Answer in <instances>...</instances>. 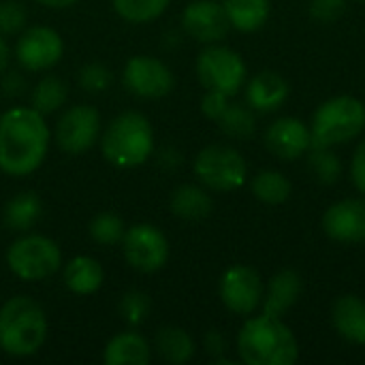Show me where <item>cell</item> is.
Returning a JSON list of instances; mask_svg holds the SVG:
<instances>
[{"label":"cell","instance_id":"cell-12","mask_svg":"<svg viewBox=\"0 0 365 365\" xmlns=\"http://www.w3.org/2000/svg\"><path fill=\"white\" fill-rule=\"evenodd\" d=\"M103 133L101 113L92 105H75L56 122V145L66 154H83L98 143Z\"/></svg>","mask_w":365,"mask_h":365},{"label":"cell","instance_id":"cell-33","mask_svg":"<svg viewBox=\"0 0 365 365\" xmlns=\"http://www.w3.org/2000/svg\"><path fill=\"white\" fill-rule=\"evenodd\" d=\"M77 81H79V88L88 94H98V92H105L111 81H113V75L111 71L105 66V64H98V62H90V64H83L79 68V75H77Z\"/></svg>","mask_w":365,"mask_h":365},{"label":"cell","instance_id":"cell-11","mask_svg":"<svg viewBox=\"0 0 365 365\" xmlns=\"http://www.w3.org/2000/svg\"><path fill=\"white\" fill-rule=\"evenodd\" d=\"M124 88L145 101H158L171 94L175 88V75L173 71L154 56H133L122 71Z\"/></svg>","mask_w":365,"mask_h":365},{"label":"cell","instance_id":"cell-37","mask_svg":"<svg viewBox=\"0 0 365 365\" xmlns=\"http://www.w3.org/2000/svg\"><path fill=\"white\" fill-rule=\"evenodd\" d=\"M229 103H231V96H227V94H222V92L205 90V94H203V98H201V113H203L207 120L216 122V120L225 113V109L229 107Z\"/></svg>","mask_w":365,"mask_h":365},{"label":"cell","instance_id":"cell-3","mask_svg":"<svg viewBox=\"0 0 365 365\" xmlns=\"http://www.w3.org/2000/svg\"><path fill=\"white\" fill-rule=\"evenodd\" d=\"M49 323L43 306L28 295H15L0 306V351L9 357H32L47 340Z\"/></svg>","mask_w":365,"mask_h":365},{"label":"cell","instance_id":"cell-27","mask_svg":"<svg viewBox=\"0 0 365 365\" xmlns=\"http://www.w3.org/2000/svg\"><path fill=\"white\" fill-rule=\"evenodd\" d=\"M66 101H68V86L58 75L41 77L30 92V107H34L43 115L56 113L66 105Z\"/></svg>","mask_w":365,"mask_h":365},{"label":"cell","instance_id":"cell-34","mask_svg":"<svg viewBox=\"0 0 365 365\" xmlns=\"http://www.w3.org/2000/svg\"><path fill=\"white\" fill-rule=\"evenodd\" d=\"M28 24V11L19 0H2L0 2V34L13 36L19 34Z\"/></svg>","mask_w":365,"mask_h":365},{"label":"cell","instance_id":"cell-41","mask_svg":"<svg viewBox=\"0 0 365 365\" xmlns=\"http://www.w3.org/2000/svg\"><path fill=\"white\" fill-rule=\"evenodd\" d=\"M34 2H38L41 6H47V9H68L79 0H34Z\"/></svg>","mask_w":365,"mask_h":365},{"label":"cell","instance_id":"cell-29","mask_svg":"<svg viewBox=\"0 0 365 365\" xmlns=\"http://www.w3.org/2000/svg\"><path fill=\"white\" fill-rule=\"evenodd\" d=\"M216 124L229 139H250L257 133V113L246 103H229Z\"/></svg>","mask_w":365,"mask_h":365},{"label":"cell","instance_id":"cell-2","mask_svg":"<svg viewBox=\"0 0 365 365\" xmlns=\"http://www.w3.org/2000/svg\"><path fill=\"white\" fill-rule=\"evenodd\" d=\"M235 351L246 365H293L299 359V340L282 317L261 312L246 317Z\"/></svg>","mask_w":365,"mask_h":365},{"label":"cell","instance_id":"cell-20","mask_svg":"<svg viewBox=\"0 0 365 365\" xmlns=\"http://www.w3.org/2000/svg\"><path fill=\"white\" fill-rule=\"evenodd\" d=\"M169 210L175 218L186 222H199L212 216L214 199L201 184H180L169 195Z\"/></svg>","mask_w":365,"mask_h":365},{"label":"cell","instance_id":"cell-31","mask_svg":"<svg viewBox=\"0 0 365 365\" xmlns=\"http://www.w3.org/2000/svg\"><path fill=\"white\" fill-rule=\"evenodd\" d=\"M88 233L101 246H115V244L122 242V237L126 233V227H124V220L118 214H113V212H101V214H96L90 220Z\"/></svg>","mask_w":365,"mask_h":365},{"label":"cell","instance_id":"cell-38","mask_svg":"<svg viewBox=\"0 0 365 365\" xmlns=\"http://www.w3.org/2000/svg\"><path fill=\"white\" fill-rule=\"evenodd\" d=\"M351 180L355 184V188L365 195V133L364 137L359 139L355 152H353V158H351Z\"/></svg>","mask_w":365,"mask_h":365},{"label":"cell","instance_id":"cell-15","mask_svg":"<svg viewBox=\"0 0 365 365\" xmlns=\"http://www.w3.org/2000/svg\"><path fill=\"white\" fill-rule=\"evenodd\" d=\"M182 28L197 43L212 45L227 38L231 32L229 17L218 0H192L182 11Z\"/></svg>","mask_w":365,"mask_h":365},{"label":"cell","instance_id":"cell-13","mask_svg":"<svg viewBox=\"0 0 365 365\" xmlns=\"http://www.w3.org/2000/svg\"><path fill=\"white\" fill-rule=\"evenodd\" d=\"M64 56L62 36L49 26H30L19 32L15 43V58L21 68L41 73L56 66Z\"/></svg>","mask_w":365,"mask_h":365},{"label":"cell","instance_id":"cell-22","mask_svg":"<svg viewBox=\"0 0 365 365\" xmlns=\"http://www.w3.org/2000/svg\"><path fill=\"white\" fill-rule=\"evenodd\" d=\"M62 280H64V287L71 293H75V295H92L103 287L105 269L94 257L79 255V257H73L64 265Z\"/></svg>","mask_w":365,"mask_h":365},{"label":"cell","instance_id":"cell-40","mask_svg":"<svg viewBox=\"0 0 365 365\" xmlns=\"http://www.w3.org/2000/svg\"><path fill=\"white\" fill-rule=\"evenodd\" d=\"M158 163H160V167H165V169H178L180 165H182V154L171 145V148H165V150H160V154H158Z\"/></svg>","mask_w":365,"mask_h":365},{"label":"cell","instance_id":"cell-32","mask_svg":"<svg viewBox=\"0 0 365 365\" xmlns=\"http://www.w3.org/2000/svg\"><path fill=\"white\" fill-rule=\"evenodd\" d=\"M150 310H152V299L143 291H128L118 302V314L130 327L141 325L150 317Z\"/></svg>","mask_w":365,"mask_h":365},{"label":"cell","instance_id":"cell-9","mask_svg":"<svg viewBox=\"0 0 365 365\" xmlns=\"http://www.w3.org/2000/svg\"><path fill=\"white\" fill-rule=\"evenodd\" d=\"M120 244L126 263L141 274L160 272L169 261V240L156 225H133L130 229H126Z\"/></svg>","mask_w":365,"mask_h":365},{"label":"cell","instance_id":"cell-8","mask_svg":"<svg viewBox=\"0 0 365 365\" xmlns=\"http://www.w3.org/2000/svg\"><path fill=\"white\" fill-rule=\"evenodd\" d=\"M195 71L205 90L222 92L227 96H235L248 79V66L244 58L235 49L220 43H212L201 49Z\"/></svg>","mask_w":365,"mask_h":365},{"label":"cell","instance_id":"cell-25","mask_svg":"<svg viewBox=\"0 0 365 365\" xmlns=\"http://www.w3.org/2000/svg\"><path fill=\"white\" fill-rule=\"evenodd\" d=\"M154 351L167 364L184 365L195 357L197 344H195L192 336L186 329L175 327V325H167V327H160L156 331Z\"/></svg>","mask_w":365,"mask_h":365},{"label":"cell","instance_id":"cell-23","mask_svg":"<svg viewBox=\"0 0 365 365\" xmlns=\"http://www.w3.org/2000/svg\"><path fill=\"white\" fill-rule=\"evenodd\" d=\"M43 216V203L41 197L32 190H24L13 195L2 212L4 227L15 233H28Z\"/></svg>","mask_w":365,"mask_h":365},{"label":"cell","instance_id":"cell-36","mask_svg":"<svg viewBox=\"0 0 365 365\" xmlns=\"http://www.w3.org/2000/svg\"><path fill=\"white\" fill-rule=\"evenodd\" d=\"M203 349H205L207 357L212 359V364L233 365V361L227 357V351H229L227 336L220 329H207L203 334Z\"/></svg>","mask_w":365,"mask_h":365},{"label":"cell","instance_id":"cell-18","mask_svg":"<svg viewBox=\"0 0 365 365\" xmlns=\"http://www.w3.org/2000/svg\"><path fill=\"white\" fill-rule=\"evenodd\" d=\"M302 293H304L302 274L295 269H280L265 284L261 312L274 314V317H284L299 302Z\"/></svg>","mask_w":365,"mask_h":365},{"label":"cell","instance_id":"cell-14","mask_svg":"<svg viewBox=\"0 0 365 365\" xmlns=\"http://www.w3.org/2000/svg\"><path fill=\"white\" fill-rule=\"evenodd\" d=\"M323 233L338 244L365 242V195L331 203L321 218Z\"/></svg>","mask_w":365,"mask_h":365},{"label":"cell","instance_id":"cell-4","mask_svg":"<svg viewBox=\"0 0 365 365\" xmlns=\"http://www.w3.org/2000/svg\"><path fill=\"white\" fill-rule=\"evenodd\" d=\"M101 152L105 160L118 169H135L154 154L152 122L139 111L115 115L101 135Z\"/></svg>","mask_w":365,"mask_h":365},{"label":"cell","instance_id":"cell-5","mask_svg":"<svg viewBox=\"0 0 365 365\" xmlns=\"http://www.w3.org/2000/svg\"><path fill=\"white\" fill-rule=\"evenodd\" d=\"M312 148H338L365 133V103L353 94L323 101L310 118Z\"/></svg>","mask_w":365,"mask_h":365},{"label":"cell","instance_id":"cell-28","mask_svg":"<svg viewBox=\"0 0 365 365\" xmlns=\"http://www.w3.org/2000/svg\"><path fill=\"white\" fill-rule=\"evenodd\" d=\"M308 173L321 186H336L342 180L344 165L334 148H310L306 154Z\"/></svg>","mask_w":365,"mask_h":365},{"label":"cell","instance_id":"cell-6","mask_svg":"<svg viewBox=\"0 0 365 365\" xmlns=\"http://www.w3.org/2000/svg\"><path fill=\"white\" fill-rule=\"evenodd\" d=\"M195 178L210 192L240 190L248 180V163L244 154L227 143H210L199 150L192 160Z\"/></svg>","mask_w":365,"mask_h":365},{"label":"cell","instance_id":"cell-21","mask_svg":"<svg viewBox=\"0 0 365 365\" xmlns=\"http://www.w3.org/2000/svg\"><path fill=\"white\" fill-rule=\"evenodd\" d=\"M103 361L107 365H148L152 361V346L141 334L122 331L105 344Z\"/></svg>","mask_w":365,"mask_h":365},{"label":"cell","instance_id":"cell-16","mask_svg":"<svg viewBox=\"0 0 365 365\" xmlns=\"http://www.w3.org/2000/svg\"><path fill=\"white\" fill-rule=\"evenodd\" d=\"M265 148L278 160L284 163L299 160L312 148L310 126L293 115L278 118L265 130Z\"/></svg>","mask_w":365,"mask_h":365},{"label":"cell","instance_id":"cell-10","mask_svg":"<svg viewBox=\"0 0 365 365\" xmlns=\"http://www.w3.org/2000/svg\"><path fill=\"white\" fill-rule=\"evenodd\" d=\"M218 295L229 312L246 319L255 314L257 310H261L265 282L255 267L237 263V265H231L220 276Z\"/></svg>","mask_w":365,"mask_h":365},{"label":"cell","instance_id":"cell-24","mask_svg":"<svg viewBox=\"0 0 365 365\" xmlns=\"http://www.w3.org/2000/svg\"><path fill=\"white\" fill-rule=\"evenodd\" d=\"M233 30L250 34L261 30L272 15V0H222Z\"/></svg>","mask_w":365,"mask_h":365},{"label":"cell","instance_id":"cell-43","mask_svg":"<svg viewBox=\"0 0 365 365\" xmlns=\"http://www.w3.org/2000/svg\"><path fill=\"white\" fill-rule=\"evenodd\" d=\"M355 2H361V4H365V0H355Z\"/></svg>","mask_w":365,"mask_h":365},{"label":"cell","instance_id":"cell-17","mask_svg":"<svg viewBox=\"0 0 365 365\" xmlns=\"http://www.w3.org/2000/svg\"><path fill=\"white\" fill-rule=\"evenodd\" d=\"M289 94H291L289 81L278 71H272V68L259 71L244 83L246 105L255 113H263V115L276 113L278 109H282L284 103L289 101Z\"/></svg>","mask_w":365,"mask_h":365},{"label":"cell","instance_id":"cell-1","mask_svg":"<svg viewBox=\"0 0 365 365\" xmlns=\"http://www.w3.org/2000/svg\"><path fill=\"white\" fill-rule=\"evenodd\" d=\"M51 133L34 107H11L0 115V171L11 178L34 173L47 152Z\"/></svg>","mask_w":365,"mask_h":365},{"label":"cell","instance_id":"cell-42","mask_svg":"<svg viewBox=\"0 0 365 365\" xmlns=\"http://www.w3.org/2000/svg\"><path fill=\"white\" fill-rule=\"evenodd\" d=\"M9 58H11L9 45H6L4 36L0 34V75H2L4 71H6V66H9Z\"/></svg>","mask_w":365,"mask_h":365},{"label":"cell","instance_id":"cell-19","mask_svg":"<svg viewBox=\"0 0 365 365\" xmlns=\"http://www.w3.org/2000/svg\"><path fill=\"white\" fill-rule=\"evenodd\" d=\"M331 325L344 342L365 346V299L353 293L340 295L331 306Z\"/></svg>","mask_w":365,"mask_h":365},{"label":"cell","instance_id":"cell-26","mask_svg":"<svg viewBox=\"0 0 365 365\" xmlns=\"http://www.w3.org/2000/svg\"><path fill=\"white\" fill-rule=\"evenodd\" d=\"M252 197L263 205H282L293 195L291 180L276 169H263L250 180Z\"/></svg>","mask_w":365,"mask_h":365},{"label":"cell","instance_id":"cell-35","mask_svg":"<svg viewBox=\"0 0 365 365\" xmlns=\"http://www.w3.org/2000/svg\"><path fill=\"white\" fill-rule=\"evenodd\" d=\"M346 0H310L308 2V17L314 24L329 26L336 24L346 13Z\"/></svg>","mask_w":365,"mask_h":365},{"label":"cell","instance_id":"cell-39","mask_svg":"<svg viewBox=\"0 0 365 365\" xmlns=\"http://www.w3.org/2000/svg\"><path fill=\"white\" fill-rule=\"evenodd\" d=\"M0 90H2V94L9 96V98L21 96V94L26 92V79H24V75L17 73V71H9V73L2 77V81H0Z\"/></svg>","mask_w":365,"mask_h":365},{"label":"cell","instance_id":"cell-30","mask_svg":"<svg viewBox=\"0 0 365 365\" xmlns=\"http://www.w3.org/2000/svg\"><path fill=\"white\" fill-rule=\"evenodd\" d=\"M113 11L128 24H148L158 19L171 0H111Z\"/></svg>","mask_w":365,"mask_h":365},{"label":"cell","instance_id":"cell-7","mask_svg":"<svg viewBox=\"0 0 365 365\" xmlns=\"http://www.w3.org/2000/svg\"><path fill=\"white\" fill-rule=\"evenodd\" d=\"M6 265L13 276L24 282H41L51 278L62 265L60 246L38 233H24L6 248Z\"/></svg>","mask_w":365,"mask_h":365}]
</instances>
